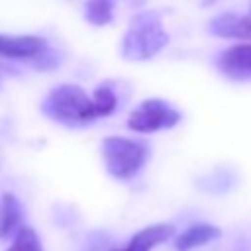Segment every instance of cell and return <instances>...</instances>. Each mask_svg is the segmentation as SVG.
I'll return each instance as SVG.
<instances>
[{
    "label": "cell",
    "mask_w": 251,
    "mask_h": 251,
    "mask_svg": "<svg viewBox=\"0 0 251 251\" xmlns=\"http://www.w3.org/2000/svg\"><path fill=\"white\" fill-rule=\"evenodd\" d=\"M169 43V33L161 18L153 12L133 16L122 39V55L129 61H145L155 57Z\"/></svg>",
    "instance_id": "cell-1"
},
{
    "label": "cell",
    "mask_w": 251,
    "mask_h": 251,
    "mask_svg": "<svg viewBox=\"0 0 251 251\" xmlns=\"http://www.w3.org/2000/svg\"><path fill=\"white\" fill-rule=\"evenodd\" d=\"M43 112L57 122L69 124L92 122L98 118L94 98L76 84H61L53 88L43 100Z\"/></svg>",
    "instance_id": "cell-2"
},
{
    "label": "cell",
    "mask_w": 251,
    "mask_h": 251,
    "mask_svg": "<svg viewBox=\"0 0 251 251\" xmlns=\"http://www.w3.org/2000/svg\"><path fill=\"white\" fill-rule=\"evenodd\" d=\"M102 157L112 176L127 180L135 176L149 159V147L137 139L127 137H106L102 141Z\"/></svg>",
    "instance_id": "cell-3"
},
{
    "label": "cell",
    "mask_w": 251,
    "mask_h": 251,
    "mask_svg": "<svg viewBox=\"0 0 251 251\" xmlns=\"http://www.w3.org/2000/svg\"><path fill=\"white\" fill-rule=\"evenodd\" d=\"M180 122V112L161 98L143 100L127 118V127L137 133H155L175 127Z\"/></svg>",
    "instance_id": "cell-4"
},
{
    "label": "cell",
    "mask_w": 251,
    "mask_h": 251,
    "mask_svg": "<svg viewBox=\"0 0 251 251\" xmlns=\"http://www.w3.org/2000/svg\"><path fill=\"white\" fill-rule=\"evenodd\" d=\"M49 53V43L37 35H0V57L41 61Z\"/></svg>",
    "instance_id": "cell-5"
},
{
    "label": "cell",
    "mask_w": 251,
    "mask_h": 251,
    "mask_svg": "<svg viewBox=\"0 0 251 251\" xmlns=\"http://www.w3.org/2000/svg\"><path fill=\"white\" fill-rule=\"evenodd\" d=\"M218 67L229 78H235V80L249 78L251 76V43L243 41L222 51L218 57Z\"/></svg>",
    "instance_id": "cell-6"
},
{
    "label": "cell",
    "mask_w": 251,
    "mask_h": 251,
    "mask_svg": "<svg viewBox=\"0 0 251 251\" xmlns=\"http://www.w3.org/2000/svg\"><path fill=\"white\" fill-rule=\"evenodd\" d=\"M210 29H212V33H216L220 37L241 39V43L251 41V4L243 16H235V14L218 16L216 20H212Z\"/></svg>",
    "instance_id": "cell-7"
},
{
    "label": "cell",
    "mask_w": 251,
    "mask_h": 251,
    "mask_svg": "<svg viewBox=\"0 0 251 251\" xmlns=\"http://www.w3.org/2000/svg\"><path fill=\"white\" fill-rule=\"evenodd\" d=\"M175 227L169 224H157V226H147L141 231H137L127 245L116 249V251H151L153 247H157L159 243L167 241L173 235Z\"/></svg>",
    "instance_id": "cell-8"
},
{
    "label": "cell",
    "mask_w": 251,
    "mask_h": 251,
    "mask_svg": "<svg viewBox=\"0 0 251 251\" xmlns=\"http://www.w3.org/2000/svg\"><path fill=\"white\" fill-rule=\"evenodd\" d=\"M24 220V212H22V204L18 202V198L14 194H4L2 196V204H0V237H16L20 233V229Z\"/></svg>",
    "instance_id": "cell-9"
},
{
    "label": "cell",
    "mask_w": 251,
    "mask_h": 251,
    "mask_svg": "<svg viewBox=\"0 0 251 251\" xmlns=\"http://www.w3.org/2000/svg\"><path fill=\"white\" fill-rule=\"evenodd\" d=\"M220 227L212 226V224H192L188 226L178 237H176V251H190V249H196L200 245H206L214 239L220 237Z\"/></svg>",
    "instance_id": "cell-10"
},
{
    "label": "cell",
    "mask_w": 251,
    "mask_h": 251,
    "mask_svg": "<svg viewBox=\"0 0 251 251\" xmlns=\"http://www.w3.org/2000/svg\"><path fill=\"white\" fill-rule=\"evenodd\" d=\"M84 16L92 25H106L114 16L112 0H88L84 6Z\"/></svg>",
    "instance_id": "cell-11"
},
{
    "label": "cell",
    "mask_w": 251,
    "mask_h": 251,
    "mask_svg": "<svg viewBox=\"0 0 251 251\" xmlns=\"http://www.w3.org/2000/svg\"><path fill=\"white\" fill-rule=\"evenodd\" d=\"M6 251H43L37 233L31 227H22Z\"/></svg>",
    "instance_id": "cell-12"
},
{
    "label": "cell",
    "mask_w": 251,
    "mask_h": 251,
    "mask_svg": "<svg viewBox=\"0 0 251 251\" xmlns=\"http://www.w3.org/2000/svg\"><path fill=\"white\" fill-rule=\"evenodd\" d=\"M92 98H94V106H96L98 118L108 116V114H112V112L116 110L118 100H116V94L112 92V88H108V86H100V88L94 92Z\"/></svg>",
    "instance_id": "cell-13"
}]
</instances>
